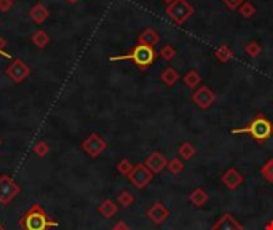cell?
I'll return each mask as SVG.
<instances>
[{"label":"cell","instance_id":"cell-31","mask_svg":"<svg viewBox=\"0 0 273 230\" xmlns=\"http://www.w3.org/2000/svg\"><path fill=\"white\" fill-rule=\"evenodd\" d=\"M222 2L226 3V7L230 10H238L243 5L244 0H222Z\"/></svg>","mask_w":273,"mask_h":230},{"label":"cell","instance_id":"cell-28","mask_svg":"<svg viewBox=\"0 0 273 230\" xmlns=\"http://www.w3.org/2000/svg\"><path fill=\"white\" fill-rule=\"evenodd\" d=\"M48 152H50V146L46 144V141H39L34 146V153L37 155L39 158H44L48 155Z\"/></svg>","mask_w":273,"mask_h":230},{"label":"cell","instance_id":"cell-37","mask_svg":"<svg viewBox=\"0 0 273 230\" xmlns=\"http://www.w3.org/2000/svg\"><path fill=\"white\" fill-rule=\"evenodd\" d=\"M69 3H77V2H80V0H67Z\"/></svg>","mask_w":273,"mask_h":230},{"label":"cell","instance_id":"cell-5","mask_svg":"<svg viewBox=\"0 0 273 230\" xmlns=\"http://www.w3.org/2000/svg\"><path fill=\"white\" fill-rule=\"evenodd\" d=\"M21 194V185L10 174L0 176V205H10Z\"/></svg>","mask_w":273,"mask_h":230},{"label":"cell","instance_id":"cell-4","mask_svg":"<svg viewBox=\"0 0 273 230\" xmlns=\"http://www.w3.org/2000/svg\"><path fill=\"white\" fill-rule=\"evenodd\" d=\"M167 15L178 26H184L185 21L194 15V7L187 0H174L167 7Z\"/></svg>","mask_w":273,"mask_h":230},{"label":"cell","instance_id":"cell-2","mask_svg":"<svg viewBox=\"0 0 273 230\" xmlns=\"http://www.w3.org/2000/svg\"><path fill=\"white\" fill-rule=\"evenodd\" d=\"M232 133L233 135H251L258 144H264L273 135V123L264 114H258L248 126L237 128Z\"/></svg>","mask_w":273,"mask_h":230},{"label":"cell","instance_id":"cell-34","mask_svg":"<svg viewBox=\"0 0 273 230\" xmlns=\"http://www.w3.org/2000/svg\"><path fill=\"white\" fill-rule=\"evenodd\" d=\"M7 46V42H5L2 39V35H0V56H3V58H12V55H8L7 51H3V48Z\"/></svg>","mask_w":273,"mask_h":230},{"label":"cell","instance_id":"cell-7","mask_svg":"<svg viewBox=\"0 0 273 230\" xmlns=\"http://www.w3.org/2000/svg\"><path fill=\"white\" fill-rule=\"evenodd\" d=\"M106 149H107V141H104V139L99 135H96V133H91L87 139L82 141V151L91 158L99 157Z\"/></svg>","mask_w":273,"mask_h":230},{"label":"cell","instance_id":"cell-21","mask_svg":"<svg viewBox=\"0 0 273 230\" xmlns=\"http://www.w3.org/2000/svg\"><path fill=\"white\" fill-rule=\"evenodd\" d=\"M32 44H34L37 48H45L48 44H50V37L45 31H37L34 35H32Z\"/></svg>","mask_w":273,"mask_h":230},{"label":"cell","instance_id":"cell-19","mask_svg":"<svg viewBox=\"0 0 273 230\" xmlns=\"http://www.w3.org/2000/svg\"><path fill=\"white\" fill-rule=\"evenodd\" d=\"M178 153H179V158H182V160H192L195 157L197 149L194 147L192 142H182L178 149Z\"/></svg>","mask_w":273,"mask_h":230},{"label":"cell","instance_id":"cell-30","mask_svg":"<svg viewBox=\"0 0 273 230\" xmlns=\"http://www.w3.org/2000/svg\"><path fill=\"white\" fill-rule=\"evenodd\" d=\"M158 55H160V58H163L165 61L169 62V61L176 56V50H174V46L165 45V46H162V50L158 51Z\"/></svg>","mask_w":273,"mask_h":230},{"label":"cell","instance_id":"cell-22","mask_svg":"<svg viewBox=\"0 0 273 230\" xmlns=\"http://www.w3.org/2000/svg\"><path fill=\"white\" fill-rule=\"evenodd\" d=\"M216 60L219 62H228L230 60H233V51L230 50V46L222 45L216 50Z\"/></svg>","mask_w":273,"mask_h":230},{"label":"cell","instance_id":"cell-12","mask_svg":"<svg viewBox=\"0 0 273 230\" xmlns=\"http://www.w3.org/2000/svg\"><path fill=\"white\" fill-rule=\"evenodd\" d=\"M211 230H244V229L230 213H224V215L214 222Z\"/></svg>","mask_w":273,"mask_h":230},{"label":"cell","instance_id":"cell-6","mask_svg":"<svg viewBox=\"0 0 273 230\" xmlns=\"http://www.w3.org/2000/svg\"><path fill=\"white\" fill-rule=\"evenodd\" d=\"M128 179H130V183L135 185L136 189H146V187L152 183L153 173L144 163H137L133 167L131 173L128 174Z\"/></svg>","mask_w":273,"mask_h":230},{"label":"cell","instance_id":"cell-3","mask_svg":"<svg viewBox=\"0 0 273 230\" xmlns=\"http://www.w3.org/2000/svg\"><path fill=\"white\" fill-rule=\"evenodd\" d=\"M155 58H157V53L152 46H147V45H142V44H137L130 53H126V55H120V56H110V61H126L130 60L136 64V67H139L141 71H146L153 64Z\"/></svg>","mask_w":273,"mask_h":230},{"label":"cell","instance_id":"cell-15","mask_svg":"<svg viewBox=\"0 0 273 230\" xmlns=\"http://www.w3.org/2000/svg\"><path fill=\"white\" fill-rule=\"evenodd\" d=\"M29 16L35 24H44L48 19V16H50V12H48V8L44 3H37L30 8Z\"/></svg>","mask_w":273,"mask_h":230},{"label":"cell","instance_id":"cell-29","mask_svg":"<svg viewBox=\"0 0 273 230\" xmlns=\"http://www.w3.org/2000/svg\"><path fill=\"white\" fill-rule=\"evenodd\" d=\"M131 169H133V165H131V162L128 158H123V160H120L119 163H117V171H119V173L123 174V176L130 174Z\"/></svg>","mask_w":273,"mask_h":230},{"label":"cell","instance_id":"cell-16","mask_svg":"<svg viewBox=\"0 0 273 230\" xmlns=\"http://www.w3.org/2000/svg\"><path fill=\"white\" fill-rule=\"evenodd\" d=\"M98 213L104 219H112L117 213H119V203H115L114 200H104L101 205L98 206Z\"/></svg>","mask_w":273,"mask_h":230},{"label":"cell","instance_id":"cell-26","mask_svg":"<svg viewBox=\"0 0 273 230\" xmlns=\"http://www.w3.org/2000/svg\"><path fill=\"white\" fill-rule=\"evenodd\" d=\"M238 12H240V15L243 16V18H246V19H249V18H253L254 16V13H256V7L251 2H243V5L242 7L238 8Z\"/></svg>","mask_w":273,"mask_h":230},{"label":"cell","instance_id":"cell-24","mask_svg":"<svg viewBox=\"0 0 273 230\" xmlns=\"http://www.w3.org/2000/svg\"><path fill=\"white\" fill-rule=\"evenodd\" d=\"M260 174L264 176V179L267 181V183L273 184V158L267 160V162L264 163V167L260 168Z\"/></svg>","mask_w":273,"mask_h":230},{"label":"cell","instance_id":"cell-27","mask_svg":"<svg viewBox=\"0 0 273 230\" xmlns=\"http://www.w3.org/2000/svg\"><path fill=\"white\" fill-rule=\"evenodd\" d=\"M244 51H246V55H248V56L256 58V56L260 55L262 46H260V44H258L256 40H253V42H249V44L244 46Z\"/></svg>","mask_w":273,"mask_h":230},{"label":"cell","instance_id":"cell-33","mask_svg":"<svg viewBox=\"0 0 273 230\" xmlns=\"http://www.w3.org/2000/svg\"><path fill=\"white\" fill-rule=\"evenodd\" d=\"M112 230H131V227L128 226V224L125 221H119L114 224V227H112Z\"/></svg>","mask_w":273,"mask_h":230},{"label":"cell","instance_id":"cell-23","mask_svg":"<svg viewBox=\"0 0 273 230\" xmlns=\"http://www.w3.org/2000/svg\"><path fill=\"white\" fill-rule=\"evenodd\" d=\"M117 203L123 208H130L133 203H135V195H133L130 190H121L120 194L117 195Z\"/></svg>","mask_w":273,"mask_h":230},{"label":"cell","instance_id":"cell-18","mask_svg":"<svg viewBox=\"0 0 273 230\" xmlns=\"http://www.w3.org/2000/svg\"><path fill=\"white\" fill-rule=\"evenodd\" d=\"M160 78H162V82L167 85V87H174V85L179 82L181 76L174 67L168 66V67L163 69L162 74H160Z\"/></svg>","mask_w":273,"mask_h":230},{"label":"cell","instance_id":"cell-32","mask_svg":"<svg viewBox=\"0 0 273 230\" xmlns=\"http://www.w3.org/2000/svg\"><path fill=\"white\" fill-rule=\"evenodd\" d=\"M13 5H15L13 0H0V12H3V13L10 12V10L13 8Z\"/></svg>","mask_w":273,"mask_h":230},{"label":"cell","instance_id":"cell-8","mask_svg":"<svg viewBox=\"0 0 273 230\" xmlns=\"http://www.w3.org/2000/svg\"><path fill=\"white\" fill-rule=\"evenodd\" d=\"M7 76L13 83H23L30 76V67L23 60H13L12 64L7 67Z\"/></svg>","mask_w":273,"mask_h":230},{"label":"cell","instance_id":"cell-25","mask_svg":"<svg viewBox=\"0 0 273 230\" xmlns=\"http://www.w3.org/2000/svg\"><path fill=\"white\" fill-rule=\"evenodd\" d=\"M167 168L171 174H181L182 171H184V162H182L181 158H171L167 165Z\"/></svg>","mask_w":273,"mask_h":230},{"label":"cell","instance_id":"cell-10","mask_svg":"<svg viewBox=\"0 0 273 230\" xmlns=\"http://www.w3.org/2000/svg\"><path fill=\"white\" fill-rule=\"evenodd\" d=\"M169 215H171V211L163 205L162 201L153 203V205L147 210V217L151 219L155 226H162V224L169 217Z\"/></svg>","mask_w":273,"mask_h":230},{"label":"cell","instance_id":"cell-35","mask_svg":"<svg viewBox=\"0 0 273 230\" xmlns=\"http://www.w3.org/2000/svg\"><path fill=\"white\" fill-rule=\"evenodd\" d=\"M265 230H273V221H270L269 224L265 226Z\"/></svg>","mask_w":273,"mask_h":230},{"label":"cell","instance_id":"cell-20","mask_svg":"<svg viewBox=\"0 0 273 230\" xmlns=\"http://www.w3.org/2000/svg\"><path fill=\"white\" fill-rule=\"evenodd\" d=\"M184 83L187 85V87L189 88H192V90H195V88H198L201 85V76L200 74H198L197 71H189L184 76Z\"/></svg>","mask_w":273,"mask_h":230},{"label":"cell","instance_id":"cell-38","mask_svg":"<svg viewBox=\"0 0 273 230\" xmlns=\"http://www.w3.org/2000/svg\"><path fill=\"white\" fill-rule=\"evenodd\" d=\"M0 230H7V229L3 227V224H0Z\"/></svg>","mask_w":273,"mask_h":230},{"label":"cell","instance_id":"cell-13","mask_svg":"<svg viewBox=\"0 0 273 230\" xmlns=\"http://www.w3.org/2000/svg\"><path fill=\"white\" fill-rule=\"evenodd\" d=\"M144 165H146V167L151 169L153 174H158V173H162L165 168H167L168 160L165 158V155L162 152H152L147 157L146 163H144Z\"/></svg>","mask_w":273,"mask_h":230},{"label":"cell","instance_id":"cell-17","mask_svg":"<svg viewBox=\"0 0 273 230\" xmlns=\"http://www.w3.org/2000/svg\"><path fill=\"white\" fill-rule=\"evenodd\" d=\"M189 200H190V203L194 206L201 208L203 205H206L208 200H210V195L206 194V190L203 189V187H197V189H194L190 192Z\"/></svg>","mask_w":273,"mask_h":230},{"label":"cell","instance_id":"cell-11","mask_svg":"<svg viewBox=\"0 0 273 230\" xmlns=\"http://www.w3.org/2000/svg\"><path fill=\"white\" fill-rule=\"evenodd\" d=\"M221 181H222V184L227 187V189L235 190V189H238V187L243 184L244 178H243L242 173H240L237 168H228L226 173L221 176Z\"/></svg>","mask_w":273,"mask_h":230},{"label":"cell","instance_id":"cell-1","mask_svg":"<svg viewBox=\"0 0 273 230\" xmlns=\"http://www.w3.org/2000/svg\"><path fill=\"white\" fill-rule=\"evenodd\" d=\"M19 227L23 230H50L60 227V222L55 221L39 203H34L23 216L19 217Z\"/></svg>","mask_w":273,"mask_h":230},{"label":"cell","instance_id":"cell-36","mask_svg":"<svg viewBox=\"0 0 273 230\" xmlns=\"http://www.w3.org/2000/svg\"><path fill=\"white\" fill-rule=\"evenodd\" d=\"M163 2H165V3H167V5H169V3H173V2H174V0H163Z\"/></svg>","mask_w":273,"mask_h":230},{"label":"cell","instance_id":"cell-39","mask_svg":"<svg viewBox=\"0 0 273 230\" xmlns=\"http://www.w3.org/2000/svg\"><path fill=\"white\" fill-rule=\"evenodd\" d=\"M0 147H2V139H0Z\"/></svg>","mask_w":273,"mask_h":230},{"label":"cell","instance_id":"cell-14","mask_svg":"<svg viewBox=\"0 0 273 230\" xmlns=\"http://www.w3.org/2000/svg\"><path fill=\"white\" fill-rule=\"evenodd\" d=\"M158 42H160V35H158V32L152 29V28H147V29H144L141 32V35L137 37V44H142V45H147V46H155V45H158Z\"/></svg>","mask_w":273,"mask_h":230},{"label":"cell","instance_id":"cell-9","mask_svg":"<svg viewBox=\"0 0 273 230\" xmlns=\"http://www.w3.org/2000/svg\"><path fill=\"white\" fill-rule=\"evenodd\" d=\"M192 101H194L201 110H206V109H210L214 101H216V94H214V92L210 87L200 85L194 92V94H192Z\"/></svg>","mask_w":273,"mask_h":230}]
</instances>
